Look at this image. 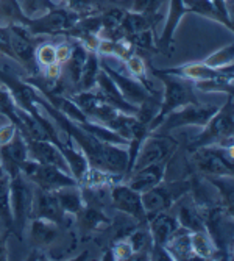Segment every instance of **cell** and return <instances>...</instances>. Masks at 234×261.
Returning a JSON list of instances; mask_svg holds the SVG:
<instances>
[{
  "mask_svg": "<svg viewBox=\"0 0 234 261\" xmlns=\"http://www.w3.org/2000/svg\"><path fill=\"white\" fill-rule=\"evenodd\" d=\"M100 67L105 70V72L111 77V80L115 83L117 89L121 91L124 99L128 103L134 105V107H139L142 102H145L149 97H152V96H155V94H158L155 89L145 88L142 83L137 82L133 77H130L128 74L119 72L117 69L111 67V64L106 61L105 57H100Z\"/></svg>",
  "mask_w": 234,
  "mask_h": 261,
  "instance_id": "obj_13",
  "label": "cell"
},
{
  "mask_svg": "<svg viewBox=\"0 0 234 261\" xmlns=\"http://www.w3.org/2000/svg\"><path fill=\"white\" fill-rule=\"evenodd\" d=\"M111 203L115 210H119L140 225H145L147 213L142 203V194L128 186L125 181H119L111 186Z\"/></svg>",
  "mask_w": 234,
  "mask_h": 261,
  "instance_id": "obj_14",
  "label": "cell"
},
{
  "mask_svg": "<svg viewBox=\"0 0 234 261\" xmlns=\"http://www.w3.org/2000/svg\"><path fill=\"white\" fill-rule=\"evenodd\" d=\"M106 2H109V0H96V4H97V7H100L102 4H106Z\"/></svg>",
  "mask_w": 234,
  "mask_h": 261,
  "instance_id": "obj_50",
  "label": "cell"
},
{
  "mask_svg": "<svg viewBox=\"0 0 234 261\" xmlns=\"http://www.w3.org/2000/svg\"><path fill=\"white\" fill-rule=\"evenodd\" d=\"M184 5L189 10V13L197 14L200 17H204L208 20L217 22L228 32H232V17L228 13H223L213 0H183Z\"/></svg>",
  "mask_w": 234,
  "mask_h": 261,
  "instance_id": "obj_24",
  "label": "cell"
},
{
  "mask_svg": "<svg viewBox=\"0 0 234 261\" xmlns=\"http://www.w3.org/2000/svg\"><path fill=\"white\" fill-rule=\"evenodd\" d=\"M124 64H125V69H127V72H128L130 77H133L137 82H140L145 88L153 89L152 85H150V82L147 80V74H149L147 63H145V60L140 57L139 54H133L131 57H128L124 61Z\"/></svg>",
  "mask_w": 234,
  "mask_h": 261,
  "instance_id": "obj_36",
  "label": "cell"
},
{
  "mask_svg": "<svg viewBox=\"0 0 234 261\" xmlns=\"http://www.w3.org/2000/svg\"><path fill=\"white\" fill-rule=\"evenodd\" d=\"M7 238H8V233H2V230H0V261H7L8 259Z\"/></svg>",
  "mask_w": 234,
  "mask_h": 261,
  "instance_id": "obj_48",
  "label": "cell"
},
{
  "mask_svg": "<svg viewBox=\"0 0 234 261\" xmlns=\"http://www.w3.org/2000/svg\"><path fill=\"white\" fill-rule=\"evenodd\" d=\"M17 4H19L22 13L25 14V17H28V19L38 17L47 11L60 7V5L53 4L52 0H17Z\"/></svg>",
  "mask_w": 234,
  "mask_h": 261,
  "instance_id": "obj_41",
  "label": "cell"
},
{
  "mask_svg": "<svg viewBox=\"0 0 234 261\" xmlns=\"http://www.w3.org/2000/svg\"><path fill=\"white\" fill-rule=\"evenodd\" d=\"M219 110L217 105L211 103H201V102H192L187 103L172 113H169L164 121L158 125L156 133H170L175 128L183 127H197L201 128L208 124V121L216 114Z\"/></svg>",
  "mask_w": 234,
  "mask_h": 261,
  "instance_id": "obj_5",
  "label": "cell"
},
{
  "mask_svg": "<svg viewBox=\"0 0 234 261\" xmlns=\"http://www.w3.org/2000/svg\"><path fill=\"white\" fill-rule=\"evenodd\" d=\"M70 54H72V44H69V42L56 44V61L61 66L67 63V60L70 58Z\"/></svg>",
  "mask_w": 234,
  "mask_h": 261,
  "instance_id": "obj_47",
  "label": "cell"
},
{
  "mask_svg": "<svg viewBox=\"0 0 234 261\" xmlns=\"http://www.w3.org/2000/svg\"><path fill=\"white\" fill-rule=\"evenodd\" d=\"M186 14H189V10L184 5L183 0H169L167 13L164 16V27L161 35L156 38V49L158 54L170 55L175 45V33L177 29Z\"/></svg>",
  "mask_w": 234,
  "mask_h": 261,
  "instance_id": "obj_15",
  "label": "cell"
},
{
  "mask_svg": "<svg viewBox=\"0 0 234 261\" xmlns=\"http://www.w3.org/2000/svg\"><path fill=\"white\" fill-rule=\"evenodd\" d=\"M25 141H27L30 158H33V160H36L39 163H44V164L55 166V168L70 174L69 166H67L60 147L55 144V142H52V141H39V139H28V138H25ZM70 175H72V174H70Z\"/></svg>",
  "mask_w": 234,
  "mask_h": 261,
  "instance_id": "obj_20",
  "label": "cell"
},
{
  "mask_svg": "<svg viewBox=\"0 0 234 261\" xmlns=\"http://www.w3.org/2000/svg\"><path fill=\"white\" fill-rule=\"evenodd\" d=\"M206 180L213 185L222 199V206L232 213V177H211L208 175Z\"/></svg>",
  "mask_w": 234,
  "mask_h": 261,
  "instance_id": "obj_40",
  "label": "cell"
},
{
  "mask_svg": "<svg viewBox=\"0 0 234 261\" xmlns=\"http://www.w3.org/2000/svg\"><path fill=\"white\" fill-rule=\"evenodd\" d=\"M125 8L119 7H109L99 13L102 22V33H109L111 39H117V33L122 25V20L125 17Z\"/></svg>",
  "mask_w": 234,
  "mask_h": 261,
  "instance_id": "obj_34",
  "label": "cell"
},
{
  "mask_svg": "<svg viewBox=\"0 0 234 261\" xmlns=\"http://www.w3.org/2000/svg\"><path fill=\"white\" fill-rule=\"evenodd\" d=\"M36 61L42 67H47V66H52V64L58 63L56 61V45L52 42H44V44L38 45L36 47Z\"/></svg>",
  "mask_w": 234,
  "mask_h": 261,
  "instance_id": "obj_43",
  "label": "cell"
},
{
  "mask_svg": "<svg viewBox=\"0 0 234 261\" xmlns=\"http://www.w3.org/2000/svg\"><path fill=\"white\" fill-rule=\"evenodd\" d=\"M145 224L150 233L153 247H164V244L172 238V234L181 228L177 218L169 215L167 211L155 213V215L147 218Z\"/></svg>",
  "mask_w": 234,
  "mask_h": 261,
  "instance_id": "obj_19",
  "label": "cell"
},
{
  "mask_svg": "<svg viewBox=\"0 0 234 261\" xmlns=\"http://www.w3.org/2000/svg\"><path fill=\"white\" fill-rule=\"evenodd\" d=\"M77 221L83 231H97L109 224V218L97 205L92 203L84 205V208L77 215Z\"/></svg>",
  "mask_w": 234,
  "mask_h": 261,
  "instance_id": "obj_29",
  "label": "cell"
},
{
  "mask_svg": "<svg viewBox=\"0 0 234 261\" xmlns=\"http://www.w3.org/2000/svg\"><path fill=\"white\" fill-rule=\"evenodd\" d=\"M19 128L13 124V122H7V124H2L0 125V147L2 146H5V144H8V142L13 139V136L16 135V132H17Z\"/></svg>",
  "mask_w": 234,
  "mask_h": 261,
  "instance_id": "obj_46",
  "label": "cell"
},
{
  "mask_svg": "<svg viewBox=\"0 0 234 261\" xmlns=\"http://www.w3.org/2000/svg\"><path fill=\"white\" fill-rule=\"evenodd\" d=\"M166 250L169 252L170 258L178 261V259H197V256L192 252V246H191V231H187L184 228L177 230L172 238L164 244Z\"/></svg>",
  "mask_w": 234,
  "mask_h": 261,
  "instance_id": "obj_27",
  "label": "cell"
},
{
  "mask_svg": "<svg viewBox=\"0 0 234 261\" xmlns=\"http://www.w3.org/2000/svg\"><path fill=\"white\" fill-rule=\"evenodd\" d=\"M167 164L169 163H158V164H150V166H145V168L136 169L131 174H128L124 178V181L133 189H136L137 193L142 194L164 180L166 171H167Z\"/></svg>",
  "mask_w": 234,
  "mask_h": 261,
  "instance_id": "obj_21",
  "label": "cell"
},
{
  "mask_svg": "<svg viewBox=\"0 0 234 261\" xmlns=\"http://www.w3.org/2000/svg\"><path fill=\"white\" fill-rule=\"evenodd\" d=\"M64 218L66 215L60 206L55 191H45V189L35 186L32 219H47L61 225Z\"/></svg>",
  "mask_w": 234,
  "mask_h": 261,
  "instance_id": "obj_16",
  "label": "cell"
},
{
  "mask_svg": "<svg viewBox=\"0 0 234 261\" xmlns=\"http://www.w3.org/2000/svg\"><path fill=\"white\" fill-rule=\"evenodd\" d=\"M30 243L33 247L45 249L49 247L60 234V224L47 221V219H30L28 222Z\"/></svg>",
  "mask_w": 234,
  "mask_h": 261,
  "instance_id": "obj_25",
  "label": "cell"
},
{
  "mask_svg": "<svg viewBox=\"0 0 234 261\" xmlns=\"http://www.w3.org/2000/svg\"><path fill=\"white\" fill-rule=\"evenodd\" d=\"M38 105L50 117L52 122L67 135L69 141L72 142V144H75L86 155L92 168H97L105 172L125 178L127 171H128L127 146L109 144V142H103L99 138L92 136L91 133L78 127L75 122L67 119V117L61 114L56 108H53L41 94L38 96Z\"/></svg>",
  "mask_w": 234,
  "mask_h": 261,
  "instance_id": "obj_1",
  "label": "cell"
},
{
  "mask_svg": "<svg viewBox=\"0 0 234 261\" xmlns=\"http://www.w3.org/2000/svg\"><path fill=\"white\" fill-rule=\"evenodd\" d=\"M232 60H234V45L229 42L220 49L214 50L213 54H209L203 63L213 69H223L228 66H232Z\"/></svg>",
  "mask_w": 234,
  "mask_h": 261,
  "instance_id": "obj_39",
  "label": "cell"
},
{
  "mask_svg": "<svg viewBox=\"0 0 234 261\" xmlns=\"http://www.w3.org/2000/svg\"><path fill=\"white\" fill-rule=\"evenodd\" d=\"M0 117H5L7 121L13 122L17 128H20L19 108L11 96V92L4 85L0 86Z\"/></svg>",
  "mask_w": 234,
  "mask_h": 261,
  "instance_id": "obj_37",
  "label": "cell"
},
{
  "mask_svg": "<svg viewBox=\"0 0 234 261\" xmlns=\"http://www.w3.org/2000/svg\"><path fill=\"white\" fill-rule=\"evenodd\" d=\"M87 52L86 47L83 44H80L78 41L74 39L72 42V54H70V58L67 60V63L64 66H67V70H69V75H70V80H72L74 86L78 83L80 80V75H81V70H83V66L86 63V58H87Z\"/></svg>",
  "mask_w": 234,
  "mask_h": 261,
  "instance_id": "obj_35",
  "label": "cell"
},
{
  "mask_svg": "<svg viewBox=\"0 0 234 261\" xmlns=\"http://www.w3.org/2000/svg\"><path fill=\"white\" fill-rule=\"evenodd\" d=\"M177 149H178V141L169 133L150 132L139 147L131 172L140 168H145V166H150V164L169 163V160L173 156Z\"/></svg>",
  "mask_w": 234,
  "mask_h": 261,
  "instance_id": "obj_7",
  "label": "cell"
},
{
  "mask_svg": "<svg viewBox=\"0 0 234 261\" xmlns=\"http://www.w3.org/2000/svg\"><path fill=\"white\" fill-rule=\"evenodd\" d=\"M232 133H234V103L232 94L226 96L223 105L219 107L216 114L208 121L204 127L200 128V133L195 135L189 142V152L206 147H232Z\"/></svg>",
  "mask_w": 234,
  "mask_h": 261,
  "instance_id": "obj_2",
  "label": "cell"
},
{
  "mask_svg": "<svg viewBox=\"0 0 234 261\" xmlns=\"http://www.w3.org/2000/svg\"><path fill=\"white\" fill-rule=\"evenodd\" d=\"M191 246L197 259H223L222 252L206 230L191 233Z\"/></svg>",
  "mask_w": 234,
  "mask_h": 261,
  "instance_id": "obj_28",
  "label": "cell"
},
{
  "mask_svg": "<svg viewBox=\"0 0 234 261\" xmlns=\"http://www.w3.org/2000/svg\"><path fill=\"white\" fill-rule=\"evenodd\" d=\"M166 0H130V11L134 13H161V7Z\"/></svg>",
  "mask_w": 234,
  "mask_h": 261,
  "instance_id": "obj_44",
  "label": "cell"
},
{
  "mask_svg": "<svg viewBox=\"0 0 234 261\" xmlns=\"http://www.w3.org/2000/svg\"><path fill=\"white\" fill-rule=\"evenodd\" d=\"M52 2H53V4H56V5H60V7H64L67 0H52Z\"/></svg>",
  "mask_w": 234,
  "mask_h": 261,
  "instance_id": "obj_49",
  "label": "cell"
},
{
  "mask_svg": "<svg viewBox=\"0 0 234 261\" xmlns=\"http://www.w3.org/2000/svg\"><path fill=\"white\" fill-rule=\"evenodd\" d=\"M162 74H169V75H175L180 77L183 80L187 82H200V80H206L211 77H216L225 72H232V66L223 67V69H213L206 66L203 61H192V63H186V64H180L175 67H166V69H158Z\"/></svg>",
  "mask_w": 234,
  "mask_h": 261,
  "instance_id": "obj_18",
  "label": "cell"
},
{
  "mask_svg": "<svg viewBox=\"0 0 234 261\" xmlns=\"http://www.w3.org/2000/svg\"><path fill=\"white\" fill-rule=\"evenodd\" d=\"M191 180H177L172 183L161 181L149 191L142 193V203L147 213V218L161 211H169L180 199L191 193Z\"/></svg>",
  "mask_w": 234,
  "mask_h": 261,
  "instance_id": "obj_8",
  "label": "cell"
},
{
  "mask_svg": "<svg viewBox=\"0 0 234 261\" xmlns=\"http://www.w3.org/2000/svg\"><path fill=\"white\" fill-rule=\"evenodd\" d=\"M55 194H56L61 210L64 211V215L77 216L86 205L80 185H70V186L60 188L55 191Z\"/></svg>",
  "mask_w": 234,
  "mask_h": 261,
  "instance_id": "obj_26",
  "label": "cell"
},
{
  "mask_svg": "<svg viewBox=\"0 0 234 261\" xmlns=\"http://www.w3.org/2000/svg\"><path fill=\"white\" fill-rule=\"evenodd\" d=\"M109 252H111L112 259H131L133 258V249L127 240V236L119 241H115Z\"/></svg>",
  "mask_w": 234,
  "mask_h": 261,
  "instance_id": "obj_45",
  "label": "cell"
},
{
  "mask_svg": "<svg viewBox=\"0 0 234 261\" xmlns=\"http://www.w3.org/2000/svg\"><path fill=\"white\" fill-rule=\"evenodd\" d=\"M192 85L198 92H206V94L219 92V94L229 96V94L234 92V72H225V74L211 77L206 80L194 82Z\"/></svg>",
  "mask_w": 234,
  "mask_h": 261,
  "instance_id": "obj_31",
  "label": "cell"
},
{
  "mask_svg": "<svg viewBox=\"0 0 234 261\" xmlns=\"http://www.w3.org/2000/svg\"><path fill=\"white\" fill-rule=\"evenodd\" d=\"M20 172L35 186L45 189V191H56V189L64 186L78 185V181L69 172H64L50 164L39 163L33 158H28L20 166Z\"/></svg>",
  "mask_w": 234,
  "mask_h": 261,
  "instance_id": "obj_9",
  "label": "cell"
},
{
  "mask_svg": "<svg viewBox=\"0 0 234 261\" xmlns=\"http://www.w3.org/2000/svg\"><path fill=\"white\" fill-rule=\"evenodd\" d=\"M149 69L164 85V92L159 100V110L150 124V132H153L158 128V125L164 121V117H166L169 113H172L187 103L198 102V99L195 96V88H194L192 82L183 80L175 75L162 74L153 66H149Z\"/></svg>",
  "mask_w": 234,
  "mask_h": 261,
  "instance_id": "obj_3",
  "label": "cell"
},
{
  "mask_svg": "<svg viewBox=\"0 0 234 261\" xmlns=\"http://www.w3.org/2000/svg\"><path fill=\"white\" fill-rule=\"evenodd\" d=\"M192 163L200 174L204 177H232L234 175V161L232 147L206 146L191 152Z\"/></svg>",
  "mask_w": 234,
  "mask_h": 261,
  "instance_id": "obj_6",
  "label": "cell"
},
{
  "mask_svg": "<svg viewBox=\"0 0 234 261\" xmlns=\"http://www.w3.org/2000/svg\"><path fill=\"white\" fill-rule=\"evenodd\" d=\"M177 221H178L181 228L191 231V233L192 231L206 230V224H204L203 215H201L200 208L195 203H183L178 208Z\"/></svg>",
  "mask_w": 234,
  "mask_h": 261,
  "instance_id": "obj_32",
  "label": "cell"
},
{
  "mask_svg": "<svg viewBox=\"0 0 234 261\" xmlns=\"http://www.w3.org/2000/svg\"><path fill=\"white\" fill-rule=\"evenodd\" d=\"M96 89L97 92L100 94V96L105 99V102H108L111 107L121 110L127 114H136L137 113V107L128 103L124 96L121 94V91L117 89L115 83L111 80V77L105 72V70L102 69L100 74H99V79H97V83H96Z\"/></svg>",
  "mask_w": 234,
  "mask_h": 261,
  "instance_id": "obj_22",
  "label": "cell"
},
{
  "mask_svg": "<svg viewBox=\"0 0 234 261\" xmlns=\"http://www.w3.org/2000/svg\"><path fill=\"white\" fill-rule=\"evenodd\" d=\"M80 17L74 13H70L66 7H56L50 11H47L38 17L28 19L25 27L33 36H56V35H67L74 29Z\"/></svg>",
  "mask_w": 234,
  "mask_h": 261,
  "instance_id": "obj_10",
  "label": "cell"
},
{
  "mask_svg": "<svg viewBox=\"0 0 234 261\" xmlns=\"http://www.w3.org/2000/svg\"><path fill=\"white\" fill-rule=\"evenodd\" d=\"M0 82H2L4 86H7V89L11 92L17 108L27 111L28 114H32L35 117H39L42 114V110L38 105L39 92L36 91V88L33 85L14 75L7 69H0Z\"/></svg>",
  "mask_w": 234,
  "mask_h": 261,
  "instance_id": "obj_12",
  "label": "cell"
},
{
  "mask_svg": "<svg viewBox=\"0 0 234 261\" xmlns=\"http://www.w3.org/2000/svg\"><path fill=\"white\" fill-rule=\"evenodd\" d=\"M128 39V42L133 45L134 52H145V54H158L156 49V38L153 30H145V32H139L133 33L128 36H124Z\"/></svg>",
  "mask_w": 234,
  "mask_h": 261,
  "instance_id": "obj_38",
  "label": "cell"
},
{
  "mask_svg": "<svg viewBox=\"0 0 234 261\" xmlns=\"http://www.w3.org/2000/svg\"><path fill=\"white\" fill-rule=\"evenodd\" d=\"M4 174H5V171H4V169H2V166H0V177H2V175H4Z\"/></svg>",
  "mask_w": 234,
  "mask_h": 261,
  "instance_id": "obj_51",
  "label": "cell"
},
{
  "mask_svg": "<svg viewBox=\"0 0 234 261\" xmlns=\"http://www.w3.org/2000/svg\"><path fill=\"white\" fill-rule=\"evenodd\" d=\"M161 17H162L161 13H134V11L127 10L125 17L122 20V25L119 29V33H117V39L133 35V33L145 32V30L155 32V27L161 20Z\"/></svg>",
  "mask_w": 234,
  "mask_h": 261,
  "instance_id": "obj_23",
  "label": "cell"
},
{
  "mask_svg": "<svg viewBox=\"0 0 234 261\" xmlns=\"http://www.w3.org/2000/svg\"><path fill=\"white\" fill-rule=\"evenodd\" d=\"M100 70H102V67H100V55L97 52H87V58H86V63L83 66L80 80L75 85L77 91H89V89L96 88Z\"/></svg>",
  "mask_w": 234,
  "mask_h": 261,
  "instance_id": "obj_33",
  "label": "cell"
},
{
  "mask_svg": "<svg viewBox=\"0 0 234 261\" xmlns=\"http://www.w3.org/2000/svg\"><path fill=\"white\" fill-rule=\"evenodd\" d=\"M30 158L28 155V147L27 141L19 130L13 136V139L8 144L0 147V166L2 169L8 174L13 175L16 172H20V166Z\"/></svg>",
  "mask_w": 234,
  "mask_h": 261,
  "instance_id": "obj_17",
  "label": "cell"
},
{
  "mask_svg": "<svg viewBox=\"0 0 234 261\" xmlns=\"http://www.w3.org/2000/svg\"><path fill=\"white\" fill-rule=\"evenodd\" d=\"M70 13L77 14L78 17H86L91 14L99 13V7L96 4V0H67L64 5Z\"/></svg>",
  "mask_w": 234,
  "mask_h": 261,
  "instance_id": "obj_42",
  "label": "cell"
},
{
  "mask_svg": "<svg viewBox=\"0 0 234 261\" xmlns=\"http://www.w3.org/2000/svg\"><path fill=\"white\" fill-rule=\"evenodd\" d=\"M10 193L14 221V236L22 240V233L25 231L32 219L35 185L22 172H16L10 175Z\"/></svg>",
  "mask_w": 234,
  "mask_h": 261,
  "instance_id": "obj_4",
  "label": "cell"
},
{
  "mask_svg": "<svg viewBox=\"0 0 234 261\" xmlns=\"http://www.w3.org/2000/svg\"><path fill=\"white\" fill-rule=\"evenodd\" d=\"M10 38H11V49L14 54V61H17L30 75L39 74V64L36 61V38L33 36L25 25L20 23H11Z\"/></svg>",
  "mask_w": 234,
  "mask_h": 261,
  "instance_id": "obj_11",
  "label": "cell"
},
{
  "mask_svg": "<svg viewBox=\"0 0 234 261\" xmlns=\"http://www.w3.org/2000/svg\"><path fill=\"white\" fill-rule=\"evenodd\" d=\"M0 222L5 233L14 234V221L11 210V193H10V175L5 172L0 177Z\"/></svg>",
  "mask_w": 234,
  "mask_h": 261,
  "instance_id": "obj_30",
  "label": "cell"
}]
</instances>
